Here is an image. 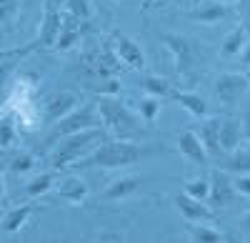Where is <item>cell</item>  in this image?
Returning <instances> with one entry per match:
<instances>
[{
	"instance_id": "cell-1",
	"label": "cell",
	"mask_w": 250,
	"mask_h": 243,
	"mask_svg": "<svg viewBox=\"0 0 250 243\" xmlns=\"http://www.w3.org/2000/svg\"><path fill=\"white\" fill-rule=\"evenodd\" d=\"M153 151L145 148L130 138H115V140H103L98 143L85 158L78 160V168H125L133 166L145 155H150Z\"/></svg>"
},
{
	"instance_id": "cell-2",
	"label": "cell",
	"mask_w": 250,
	"mask_h": 243,
	"mask_svg": "<svg viewBox=\"0 0 250 243\" xmlns=\"http://www.w3.org/2000/svg\"><path fill=\"white\" fill-rule=\"evenodd\" d=\"M95 106H98V113H100L103 128H105L113 138H130V135L143 133L145 123L125 100H120L115 95H100Z\"/></svg>"
},
{
	"instance_id": "cell-3",
	"label": "cell",
	"mask_w": 250,
	"mask_h": 243,
	"mask_svg": "<svg viewBox=\"0 0 250 243\" xmlns=\"http://www.w3.org/2000/svg\"><path fill=\"white\" fill-rule=\"evenodd\" d=\"M105 138H108V131L103 128V126L100 128H88V131H78V133L58 138V143H55V148L50 153V166L55 171L75 166L80 158H85Z\"/></svg>"
},
{
	"instance_id": "cell-4",
	"label": "cell",
	"mask_w": 250,
	"mask_h": 243,
	"mask_svg": "<svg viewBox=\"0 0 250 243\" xmlns=\"http://www.w3.org/2000/svg\"><path fill=\"white\" fill-rule=\"evenodd\" d=\"M100 113H98V106H83V108H75L70 110L65 118H60L58 123L50 126V140H58L62 135H70V133H78V131H88V128H100Z\"/></svg>"
},
{
	"instance_id": "cell-5",
	"label": "cell",
	"mask_w": 250,
	"mask_h": 243,
	"mask_svg": "<svg viewBox=\"0 0 250 243\" xmlns=\"http://www.w3.org/2000/svg\"><path fill=\"white\" fill-rule=\"evenodd\" d=\"M160 43L168 48V53L175 60V68L180 75H190L198 66V45L190 38L178 33H160Z\"/></svg>"
},
{
	"instance_id": "cell-6",
	"label": "cell",
	"mask_w": 250,
	"mask_h": 243,
	"mask_svg": "<svg viewBox=\"0 0 250 243\" xmlns=\"http://www.w3.org/2000/svg\"><path fill=\"white\" fill-rule=\"evenodd\" d=\"M235 15H238V8L233 3H228V0H200V3H195L188 10V18L200 25H215L220 20L235 18Z\"/></svg>"
},
{
	"instance_id": "cell-7",
	"label": "cell",
	"mask_w": 250,
	"mask_h": 243,
	"mask_svg": "<svg viewBox=\"0 0 250 243\" xmlns=\"http://www.w3.org/2000/svg\"><path fill=\"white\" fill-rule=\"evenodd\" d=\"M248 88H250V78L245 73H235V70L220 73L215 78V83H213L215 98L220 100V103H225V106H233L240 95L248 93Z\"/></svg>"
},
{
	"instance_id": "cell-8",
	"label": "cell",
	"mask_w": 250,
	"mask_h": 243,
	"mask_svg": "<svg viewBox=\"0 0 250 243\" xmlns=\"http://www.w3.org/2000/svg\"><path fill=\"white\" fill-rule=\"evenodd\" d=\"M62 25V13L55 0H43V18H40V28H38V48H53L55 40L60 35Z\"/></svg>"
},
{
	"instance_id": "cell-9",
	"label": "cell",
	"mask_w": 250,
	"mask_h": 243,
	"mask_svg": "<svg viewBox=\"0 0 250 243\" xmlns=\"http://www.w3.org/2000/svg\"><path fill=\"white\" fill-rule=\"evenodd\" d=\"M110 45H113L115 58L120 60L123 66H128L133 70H143L145 68V53L130 35H125L120 30H113L110 33Z\"/></svg>"
},
{
	"instance_id": "cell-10",
	"label": "cell",
	"mask_w": 250,
	"mask_h": 243,
	"mask_svg": "<svg viewBox=\"0 0 250 243\" xmlns=\"http://www.w3.org/2000/svg\"><path fill=\"white\" fill-rule=\"evenodd\" d=\"M140 191V176L135 173H123L118 178H113L110 183L100 191V200H105V203H110V200H128L133 198L135 193Z\"/></svg>"
},
{
	"instance_id": "cell-11",
	"label": "cell",
	"mask_w": 250,
	"mask_h": 243,
	"mask_svg": "<svg viewBox=\"0 0 250 243\" xmlns=\"http://www.w3.org/2000/svg\"><path fill=\"white\" fill-rule=\"evenodd\" d=\"M238 191L233 186V178L228 171H213L210 173V193H208V200L215 208H225L235 200Z\"/></svg>"
},
{
	"instance_id": "cell-12",
	"label": "cell",
	"mask_w": 250,
	"mask_h": 243,
	"mask_svg": "<svg viewBox=\"0 0 250 243\" xmlns=\"http://www.w3.org/2000/svg\"><path fill=\"white\" fill-rule=\"evenodd\" d=\"M78 108V95L75 93H55L45 100V106H43V126L50 128L53 123H58L60 118H65L70 110Z\"/></svg>"
},
{
	"instance_id": "cell-13",
	"label": "cell",
	"mask_w": 250,
	"mask_h": 243,
	"mask_svg": "<svg viewBox=\"0 0 250 243\" xmlns=\"http://www.w3.org/2000/svg\"><path fill=\"white\" fill-rule=\"evenodd\" d=\"M178 151H180L183 158L190 160V163H205V160L210 158L208 151H205V146H203L200 135L195 131H183L178 135Z\"/></svg>"
},
{
	"instance_id": "cell-14",
	"label": "cell",
	"mask_w": 250,
	"mask_h": 243,
	"mask_svg": "<svg viewBox=\"0 0 250 243\" xmlns=\"http://www.w3.org/2000/svg\"><path fill=\"white\" fill-rule=\"evenodd\" d=\"M218 138H220V151L223 153H230V151L240 148V140H243V123H240V118H220Z\"/></svg>"
},
{
	"instance_id": "cell-15",
	"label": "cell",
	"mask_w": 250,
	"mask_h": 243,
	"mask_svg": "<svg viewBox=\"0 0 250 243\" xmlns=\"http://www.w3.org/2000/svg\"><path fill=\"white\" fill-rule=\"evenodd\" d=\"M175 208L185 221H213V208L205 206V200L190 198V196H178L175 198Z\"/></svg>"
},
{
	"instance_id": "cell-16",
	"label": "cell",
	"mask_w": 250,
	"mask_h": 243,
	"mask_svg": "<svg viewBox=\"0 0 250 243\" xmlns=\"http://www.w3.org/2000/svg\"><path fill=\"white\" fill-rule=\"evenodd\" d=\"M185 233H188V241H193V243H220V241H225V233L218 231L215 226H210L208 221H188Z\"/></svg>"
},
{
	"instance_id": "cell-17",
	"label": "cell",
	"mask_w": 250,
	"mask_h": 243,
	"mask_svg": "<svg viewBox=\"0 0 250 243\" xmlns=\"http://www.w3.org/2000/svg\"><path fill=\"white\" fill-rule=\"evenodd\" d=\"M58 198H62L65 203H73V206H80L83 200L88 198V183L83 178L73 176V178H65V180H60V186H58Z\"/></svg>"
},
{
	"instance_id": "cell-18",
	"label": "cell",
	"mask_w": 250,
	"mask_h": 243,
	"mask_svg": "<svg viewBox=\"0 0 250 243\" xmlns=\"http://www.w3.org/2000/svg\"><path fill=\"white\" fill-rule=\"evenodd\" d=\"M218 126H220V118H205L203 123L198 126V131H195L200 135V140H203L208 155H213V158H218L223 153L220 151V138H218Z\"/></svg>"
},
{
	"instance_id": "cell-19",
	"label": "cell",
	"mask_w": 250,
	"mask_h": 243,
	"mask_svg": "<svg viewBox=\"0 0 250 243\" xmlns=\"http://www.w3.org/2000/svg\"><path fill=\"white\" fill-rule=\"evenodd\" d=\"M38 211V206L33 203V200H28V203H20V206H15L13 211H8L5 213V218H3V231L5 233H18L20 228H23L28 221H30V216Z\"/></svg>"
},
{
	"instance_id": "cell-20",
	"label": "cell",
	"mask_w": 250,
	"mask_h": 243,
	"mask_svg": "<svg viewBox=\"0 0 250 243\" xmlns=\"http://www.w3.org/2000/svg\"><path fill=\"white\" fill-rule=\"evenodd\" d=\"M175 103H180L188 113H190L193 118H205L208 115V103H205V98L203 95H198V93H193V90H173V95H170Z\"/></svg>"
},
{
	"instance_id": "cell-21",
	"label": "cell",
	"mask_w": 250,
	"mask_h": 243,
	"mask_svg": "<svg viewBox=\"0 0 250 243\" xmlns=\"http://www.w3.org/2000/svg\"><path fill=\"white\" fill-rule=\"evenodd\" d=\"M160 110H163V98H158V95H145V98L138 100V106H135V113L140 115L145 128L155 126V120L160 118Z\"/></svg>"
},
{
	"instance_id": "cell-22",
	"label": "cell",
	"mask_w": 250,
	"mask_h": 243,
	"mask_svg": "<svg viewBox=\"0 0 250 243\" xmlns=\"http://www.w3.org/2000/svg\"><path fill=\"white\" fill-rule=\"evenodd\" d=\"M138 86L145 95H158V98H170L173 95V86L168 78H160V75H145L138 80Z\"/></svg>"
},
{
	"instance_id": "cell-23",
	"label": "cell",
	"mask_w": 250,
	"mask_h": 243,
	"mask_svg": "<svg viewBox=\"0 0 250 243\" xmlns=\"http://www.w3.org/2000/svg\"><path fill=\"white\" fill-rule=\"evenodd\" d=\"M223 171L228 173H250V148H235L225 153Z\"/></svg>"
},
{
	"instance_id": "cell-24",
	"label": "cell",
	"mask_w": 250,
	"mask_h": 243,
	"mask_svg": "<svg viewBox=\"0 0 250 243\" xmlns=\"http://www.w3.org/2000/svg\"><path fill=\"white\" fill-rule=\"evenodd\" d=\"M245 40H248V30H245L243 25L233 28L230 33L225 35V40H223V45H220V55H225V58L240 55V50H243V45H245Z\"/></svg>"
},
{
	"instance_id": "cell-25",
	"label": "cell",
	"mask_w": 250,
	"mask_h": 243,
	"mask_svg": "<svg viewBox=\"0 0 250 243\" xmlns=\"http://www.w3.org/2000/svg\"><path fill=\"white\" fill-rule=\"evenodd\" d=\"M55 186V176L53 173H38L28 180V186H25V196L28 198H40V196H45L50 188Z\"/></svg>"
},
{
	"instance_id": "cell-26",
	"label": "cell",
	"mask_w": 250,
	"mask_h": 243,
	"mask_svg": "<svg viewBox=\"0 0 250 243\" xmlns=\"http://www.w3.org/2000/svg\"><path fill=\"white\" fill-rule=\"evenodd\" d=\"M183 193L190 196V198H198V200H208V193H210V176H198V178L185 180Z\"/></svg>"
},
{
	"instance_id": "cell-27",
	"label": "cell",
	"mask_w": 250,
	"mask_h": 243,
	"mask_svg": "<svg viewBox=\"0 0 250 243\" xmlns=\"http://www.w3.org/2000/svg\"><path fill=\"white\" fill-rule=\"evenodd\" d=\"M20 8H23V0H0V28L15 25Z\"/></svg>"
},
{
	"instance_id": "cell-28",
	"label": "cell",
	"mask_w": 250,
	"mask_h": 243,
	"mask_svg": "<svg viewBox=\"0 0 250 243\" xmlns=\"http://www.w3.org/2000/svg\"><path fill=\"white\" fill-rule=\"evenodd\" d=\"M18 138V126L13 115H0V148H10Z\"/></svg>"
},
{
	"instance_id": "cell-29",
	"label": "cell",
	"mask_w": 250,
	"mask_h": 243,
	"mask_svg": "<svg viewBox=\"0 0 250 243\" xmlns=\"http://www.w3.org/2000/svg\"><path fill=\"white\" fill-rule=\"evenodd\" d=\"M62 13H68L70 18H75L78 23H85L93 10H90V3H88V0H65Z\"/></svg>"
},
{
	"instance_id": "cell-30",
	"label": "cell",
	"mask_w": 250,
	"mask_h": 243,
	"mask_svg": "<svg viewBox=\"0 0 250 243\" xmlns=\"http://www.w3.org/2000/svg\"><path fill=\"white\" fill-rule=\"evenodd\" d=\"M25 55H10V58H3L0 60V98H3V90L8 86L10 75L15 73V68L20 66V60H23Z\"/></svg>"
},
{
	"instance_id": "cell-31",
	"label": "cell",
	"mask_w": 250,
	"mask_h": 243,
	"mask_svg": "<svg viewBox=\"0 0 250 243\" xmlns=\"http://www.w3.org/2000/svg\"><path fill=\"white\" fill-rule=\"evenodd\" d=\"M35 168V155L33 153H20L10 160V173H20V176H25Z\"/></svg>"
},
{
	"instance_id": "cell-32",
	"label": "cell",
	"mask_w": 250,
	"mask_h": 243,
	"mask_svg": "<svg viewBox=\"0 0 250 243\" xmlns=\"http://www.w3.org/2000/svg\"><path fill=\"white\" fill-rule=\"evenodd\" d=\"M35 48H38V40H33V43H28V45H20V48H3L0 50V60L10 58V55H30Z\"/></svg>"
},
{
	"instance_id": "cell-33",
	"label": "cell",
	"mask_w": 250,
	"mask_h": 243,
	"mask_svg": "<svg viewBox=\"0 0 250 243\" xmlns=\"http://www.w3.org/2000/svg\"><path fill=\"white\" fill-rule=\"evenodd\" d=\"M233 186H235L238 196H248L250 198V173H235Z\"/></svg>"
},
{
	"instance_id": "cell-34",
	"label": "cell",
	"mask_w": 250,
	"mask_h": 243,
	"mask_svg": "<svg viewBox=\"0 0 250 243\" xmlns=\"http://www.w3.org/2000/svg\"><path fill=\"white\" fill-rule=\"evenodd\" d=\"M238 15H240V20H243V28L248 30V35H250V0H240L238 3Z\"/></svg>"
},
{
	"instance_id": "cell-35",
	"label": "cell",
	"mask_w": 250,
	"mask_h": 243,
	"mask_svg": "<svg viewBox=\"0 0 250 243\" xmlns=\"http://www.w3.org/2000/svg\"><path fill=\"white\" fill-rule=\"evenodd\" d=\"M98 93H100V95H118V93H120V83L110 75V78H108V83L98 88Z\"/></svg>"
},
{
	"instance_id": "cell-36",
	"label": "cell",
	"mask_w": 250,
	"mask_h": 243,
	"mask_svg": "<svg viewBox=\"0 0 250 243\" xmlns=\"http://www.w3.org/2000/svg\"><path fill=\"white\" fill-rule=\"evenodd\" d=\"M240 60H243L245 68H250V38L245 40V45H243V50H240Z\"/></svg>"
},
{
	"instance_id": "cell-37",
	"label": "cell",
	"mask_w": 250,
	"mask_h": 243,
	"mask_svg": "<svg viewBox=\"0 0 250 243\" xmlns=\"http://www.w3.org/2000/svg\"><path fill=\"white\" fill-rule=\"evenodd\" d=\"M240 123H243V138L250 140V113H245V115L240 118Z\"/></svg>"
},
{
	"instance_id": "cell-38",
	"label": "cell",
	"mask_w": 250,
	"mask_h": 243,
	"mask_svg": "<svg viewBox=\"0 0 250 243\" xmlns=\"http://www.w3.org/2000/svg\"><path fill=\"white\" fill-rule=\"evenodd\" d=\"M240 228H243V233L250 236V211H245V213L240 216Z\"/></svg>"
},
{
	"instance_id": "cell-39",
	"label": "cell",
	"mask_w": 250,
	"mask_h": 243,
	"mask_svg": "<svg viewBox=\"0 0 250 243\" xmlns=\"http://www.w3.org/2000/svg\"><path fill=\"white\" fill-rule=\"evenodd\" d=\"M3 196H5V178L0 173V200H3Z\"/></svg>"
}]
</instances>
